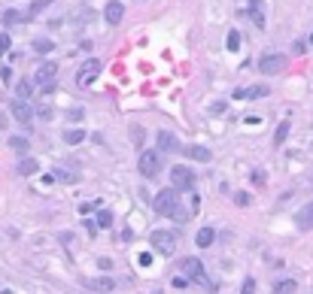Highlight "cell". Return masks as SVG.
Segmentation results:
<instances>
[{
  "label": "cell",
  "instance_id": "cell-1",
  "mask_svg": "<svg viewBox=\"0 0 313 294\" xmlns=\"http://www.w3.org/2000/svg\"><path fill=\"white\" fill-rule=\"evenodd\" d=\"M177 206H180V194H177V188H173V185H170V188H164V191H158V194H155V200H152V209H155L158 216H164V219H170Z\"/></svg>",
  "mask_w": 313,
  "mask_h": 294
},
{
  "label": "cell",
  "instance_id": "cell-2",
  "mask_svg": "<svg viewBox=\"0 0 313 294\" xmlns=\"http://www.w3.org/2000/svg\"><path fill=\"white\" fill-rule=\"evenodd\" d=\"M149 246H152V252L170 258V255L177 252V234H173V231H152V234H149Z\"/></svg>",
  "mask_w": 313,
  "mask_h": 294
},
{
  "label": "cell",
  "instance_id": "cell-3",
  "mask_svg": "<svg viewBox=\"0 0 313 294\" xmlns=\"http://www.w3.org/2000/svg\"><path fill=\"white\" fill-rule=\"evenodd\" d=\"M180 267H183V273H186V279H189V282H204L210 291H216V288H219L216 282H210V279L204 276V264H201V258H186Z\"/></svg>",
  "mask_w": 313,
  "mask_h": 294
},
{
  "label": "cell",
  "instance_id": "cell-4",
  "mask_svg": "<svg viewBox=\"0 0 313 294\" xmlns=\"http://www.w3.org/2000/svg\"><path fill=\"white\" fill-rule=\"evenodd\" d=\"M286 64H289V58H286L283 52H268V55H262V58H259V73L277 76V73H283V70H286Z\"/></svg>",
  "mask_w": 313,
  "mask_h": 294
},
{
  "label": "cell",
  "instance_id": "cell-5",
  "mask_svg": "<svg viewBox=\"0 0 313 294\" xmlns=\"http://www.w3.org/2000/svg\"><path fill=\"white\" fill-rule=\"evenodd\" d=\"M137 170L146 176V179H152V176H158V170H161V152H140V158H137Z\"/></svg>",
  "mask_w": 313,
  "mask_h": 294
},
{
  "label": "cell",
  "instance_id": "cell-6",
  "mask_svg": "<svg viewBox=\"0 0 313 294\" xmlns=\"http://www.w3.org/2000/svg\"><path fill=\"white\" fill-rule=\"evenodd\" d=\"M100 70H103V64H100L97 58H88V61L79 67V73H76V85H79V88H88V85L100 76Z\"/></svg>",
  "mask_w": 313,
  "mask_h": 294
},
{
  "label": "cell",
  "instance_id": "cell-7",
  "mask_svg": "<svg viewBox=\"0 0 313 294\" xmlns=\"http://www.w3.org/2000/svg\"><path fill=\"white\" fill-rule=\"evenodd\" d=\"M170 185L177 188V191H189L192 185H195V170H189V167H170Z\"/></svg>",
  "mask_w": 313,
  "mask_h": 294
},
{
  "label": "cell",
  "instance_id": "cell-8",
  "mask_svg": "<svg viewBox=\"0 0 313 294\" xmlns=\"http://www.w3.org/2000/svg\"><path fill=\"white\" fill-rule=\"evenodd\" d=\"M55 76H58V64H55V61L40 64V70H37V82L43 85V91H46V94L55 88Z\"/></svg>",
  "mask_w": 313,
  "mask_h": 294
},
{
  "label": "cell",
  "instance_id": "cell-9",
  "mask_svg": "<svg viewBox=\"0 0 313 294\" xmlns=\"http://www.w3.org/2000/svg\"><path fill=\"white\" fill-rule=\"evenodd\" d=\"M9 112H12V118H15L18 124H30V121H33V109H30V103L21 100V97H15V100L9 103Z\"/></svg>",
  "mask_w": 313,
  "mask_h": 294
},
{
  "label": "cell",
  "instance_id": "cell-10",
  "mask_svg": "<svg viewBox=\"0 0 313 294\" xmlns=\"http://www.w3.org/2000/svg\"><path fill=\"white\" fill-rule=\"evenodd\" d=\"M88 291H94V294H110V291H116V279H110V276H100V279H85L82 282Z\"/></svg>",
  "mask_w": 313,
  "mask_h": 294
},
{
  "label": "cell",
  "instance_id": "cell-11",
  "mask_svg": "<svg viewBox=\"0 0 313 294\" xmlns=\"http://www.w3.org/2000/svg\"><path fill=\"white\" fill-rule=\"evenodd\" d=\"M122 15H125V6H122L119 0H110V3H107V9H103L107 24H119V21H122Z\"/></svg>",
  "mask_w": 313,
  "mask_h": 294
},
{
  "label": "cell",
  "instance_id": "cell-12",
  "mask_svg": "<svg viewBox=\"0 0 313 294\" xmlns=\"http://www.w3.org/2000/svg\"><path fill=\"white\" fill-rule=\"evenodd\" d=\"M186 155H189L192 161H201V164H207V161L213 158V152H210L207 146H186Z\"/></svg>",
  "mask_w": 313,
  "mask_h": 294
},
{
  "label": "cell",
  "instance_id": "cell-13",
  "mask_svg": "<svg viewBox=\"0 0 313 294\" xmlns=\"http://www.w3.org/2000/svg\"><path fill=\"white\" fill-rule=\"evenodd\" d=\"M268 94H271L268 85H253V88H244L240 100H262V97H268Z\"/></svg>",
  "mask_w": 313,
  "mask_h": 294
},
{
  "label": "cell",
  "instance_id": "cell-14",
  "mask_svg": "<svg viewBox=\"0 0 313 294\" xmlns=\"http://www.w3.org/2000/svg\"><path fill=\"white\" fill-rule=\"evenodd\" d=\"M213 243H216V231H213V228H201V231H198V237H195V246L210 249Z\"/></svg>",
  "mask_w": 313,
  "mask_h": 294
},
{
  "label": "cell",
  "instance_id": "cell-15",
  "mask_svg": "<svg viewBox=\"0 0 313 294\" xmlns=\"http://www.w3.org/2000/svg\"><path fill=\"white\" fill-rule=\"evenodd\" d=\"M158 152H177V137L167 134V131H161L158 134Z\"/></svg>",
  "mask_w": 313,
  "mask_h": 294
},
{
  "label": "cell",
  "instance_id": "cell-16",
  "mask_svg": "<svg viewBox=\"0 0 313 294\" xmlns=\"http://www.w3.org/2000/svg\"><path fill=\"white\" fill-rule=\"evenodd\" d=\"M21 21H27V15H24V12H18V9H6V12H3V24H6V27L21 24Z\"/></svg>",
  "mask_w": 313,
  "mask_h": 294
},
{
  "label": "cell",
  "instance_id": "cell-17",
  "mask_svg": "<svg viewBox=\"0 0 313 294\" xmlns=\"http://www.w3.org/2000/svg\"><path fill=\"white\" fill-rule=\"evenodd\" d=\"M295 219H298V228H313V200L295 216Z\"/></svg>",
  "mask_w": 313,
  "mask_h": 294
},
{
  "label": "cell",
  "instance_id": "cell-18",
  "mask_svg": "<svg viewBox=\"0 0 313 294\" xmlns=\"http://www.w3.org/2000/svg\"><path fill=\"white\" fill-rule=\"evenodd\" d=\"M37 170H40V164H37L33 158H21V161H18V173H21V176H33Z\"/></svg>",
  "mask_w": 313,
  "mask_h": 294
},
{
  "label": "cell",
  "instance_id": "cell-19",
  "mask_svg": "<svg viewBox=\"0 0 313 294\" xmlns=\"http://www.w3.org/2000/svg\"><path fill=\"white\" fill-rule=\"evenodd\" d=\"M274 291L277 294H295L298 291V282H295V279H280V282L274 285Z\"/></svg>",
  "mask_w": 313,
  "mask_h": 294
},
{
  "label": "cell",
  "instance_id": "cell-20",
  "mask_svg": "<svg viewBox=\"0 0 313 294\" xmlns=\"http://www.w3.org/2000/svg\"><path fill=\"white\" fill-rule=\"evenodd\" d=\"M9 149H12V152H18V155H24V152L30 149V143H27L24 137H9Z\"/></svg>",
  "mask_w": 313,
  "mask_h": 294
},
{
  "label": "cell",
  "instance_id": "cell-21",
  "mask_svg": "<svg viewBox=\"0 0 313 294\" xmlns=\"http://www.w3.org/2000/svg\"><path fill=\"white\" fill-rule=\"evenodd\" d=\"M289 121H280V128H277V134H274V146H283L286 143V137H289Z\"/></svg>",
  "mask_w": 313,
  "mask_h": 294
},
{
  "label": "cell",
  "instance_id": "cell-22",
  "mask_svg": "<svg viewBox=\"0 0 313 294\" xmlns=\"http://www.w3.org/2000/svg\"><path fill=\"white\" fill-rule=\"evenodd\" d=\"M85 140V131H64V143L67 146H79Z\"/></svg>",
  "mask_w": 313,
  "mask_h": 294
},
{
  "label": "cell",
  "instance_id": "cell-23",
  "mask_svg": "<svg viewBox=\"0 0 313 294\" xmlns=\"http://www.w3.org/2000/svg\"><path fill=\"white\" fill-rule=\"evenodd\" d=\"M94 222H97V228H113V225H116V216H113V213H107V209H100Z\"/></svg>",
  "mask_w": 313,
  "mask_h": 294
},
{
  "label": "cell",
  "instance_id": "cell-24",
  "mask_svg": "<svg viewBox=\"0 0 313 294\" xmlns=\"http://www.w3.org/2000/svg\"><path fill=\"white\" fill-rule=\"evenodd\" d=\"M52 49H55L52 39H33V52H37V55H49Z\"/></svg>",
  "mask_w": 313,
  "mask_h": 294
},
{
  "label": "cell",
  "instance_id": "cell-25",
  "mask_svg": "<svg viewBox=\"0 0 313 294\" xmlns=\"http://www.w3.org/2000/svg\"><path fill=\"white\" fill-rule=\"evenodd\" d=\"M15 97H21V100L30 97V79H18V85H15Z\"/></svg>",
  "mask_w": 313,
  "mask_h": 294
},
{
  "label": "cell",
  "instance_id": "cell-26",
  "mask_svg": "<svg viewBox=\"0 0 313 294\" xmlns=\"http://www.w3.org/2000/svg\"><path fill=\"white\" fill-rule=\"evenodd\" d=\"M225 46H228V52H237V49H240V33H237V30H228Z\"/></svg>",
  "mask_w": 313,
  "mask_h": 294
},
{
  "label": "cell",
  "instance_id": "cell-27",
  "mask_svg": "<svg viewBox=\"0 0 313 294\" xmlns=\"http://www.w3.org/2000/svg\"><path fill=\"white\" fill-rule=\"evenodd\" d=\"M49 3H52V0H33V3H30V9H27V12H24V15H27V18H33V15H37V12H40V9H46V6H49Z\"/></svg>",
  "mask_w": 313,
  "mask_h": 294
},
{
  "label": "cell",
  "instance_id": "cell-28",
  "mask_svg": "<svg viewBox=\"0 0 313 294\" xmlns=\"http://www.w3.org/2000/svg\"><path fill=\"white\" fill-rule=\"evenodd\" d=\"M170 219H173V222H180V225H186V222H189V213H186V209H183V206H177V209H173V216H170Z\"/></svg>",
  "mask_w": 313,
  "mask_h": 294
},
{
  "label": "cell",
  "instance_id": "cell-29",
  "mask_svg": "<svg viewBox=\"0 0 313 294\" xmlns=\"http://www.w3.org/2000/svg\"><path fill=\"white\" fill-rule=\"evenodd\" d=\"M9 46H12V39H9V33L3 30V33H0V55H6V52H9Z\"/></svg>",
  "mask_w": 313,
  "mask_h": 294
},
{
  "label": "cell",
  "instance_id": "cell-30",
  "mask_svg": "<svg viewBox=\"0 0 313 294\" xmlns=\"http://www.w3.org/2000/svg\"><path fill=\"white\" fill-rule=\"evenodd\" d=\"M82 115H85V109H82V106H73V109L67 112V118H70V121H79Z\"/></svg>",
  "mask_w": 313,
  "mask_h": 294
},
{
  "label": "cell",
  "instance_id": "cell-31",
  "mask_svg": "<svg viewBox=\"0 0 313 294\" xmlns=\"http://www.w3.org/2000/svg\"><path fill=\"white\" fill-rule=\"evenodd\" d=\"M52 176H55V179H67V182H73V179H76V173H67V170H61V167H58Z\"/></svg>",
  "mask_w": 313,
  "mask_h": 294
},
{
  "label": "cell",
  "instance_id": "cell-32",
  "mask_svg": "<svg viewBox=\"0 0 313 294\" xmlns=\"http://www.w3.org/2000/svg\"><path fill=\"white\" fill-rule=\"evenodd\" d=\"M234 203H237V206H250V194H247V191H237V194H234Z\"/></svg>",
  "mask_w": 313,
  "mask_h": 294
},
{
  "label": "cell",
  "instance_id": "cell-33",
  "mask_svg": "<svg viewBox=\"0 0 313 294\" xmlns=\"http://www.w3.org/2000/svg\"><path fill=\"white\" fill-rule=\"evenodd\" d=\"M240 294H256V279H247L244 288H240Z\"/></svg>",
  "mask_w": 313,
  "mask_h": 294
},
{
  "label": "cell",
  "instance_id": "cell-34",
  "mask_svg": "<svg viewBox=\"0 0 313 294\" xmlns=\"http://www.w3.org/2000/svg\"><path fill=\"white\" fill-rule=\"evenodd\" d=\"M131 140H134V143H143V128L134 124V128H131Z\"/></svg>",
  "mask_w": 313,
  "mask_h": 294
},
{
  "label": "cell",
  "instance_id": "cell-35",
  "mask_svg": "<svg viewBox=\"0 0 313 294\" xmlns=\"http://www.w3.org/2000/svg\"><path fill=\"white\" fill-rule=\"evenodd\" d=\"M0 79L9 85V82H12V70H9V67H3V70H0Z\"/></svg>",
  "mask_w": 313,
  "mask_h": 294
},
{
  "label": "cell",
  "instance_id": "cell-36",
  "mask_svg": "<svg viewBox=\"0 0 313 294\" xmlns=\"http://www.w3.org/2000/svg\"><path fill=\"white\" fill-rule=\"evenodd\" d=\"M210 112H213V115H219V112H225V103H222V100H216V103L210 106Z\"/></svg>",
  "mask_w": 313,
  "mask_h": 294
},
{
  "label": "cell",
  "instance_id": "cell-37",
  "mask_svg": "<svg viewBox=\"0 0 313 294\" xmlns=\"http://www.w3.org/2000/svg\"><path fill=\"white\" fill-rule=\"evenodd\" d=\"M37 115H40V118H49V115H52V109H49V106H43V103H40V106H37Z\"/></svg>",
  "mask_w": 313,
  "mask_h": 294
},
{
  "label": "cell",
  "instance_id": "cell-38",
  "mask_svg": "<svg viewBox=\"0 0 313 294\" xmlns=\"http://www.w3.org/2000/svg\"><path fill=\"white\" fill-rule=\"evenodd\" d=\"M85 231H88V234L94 237V234H97V222H91V219H85Z\"/></svg>",
  "mask_w": 313,
  "mask_h": 294
},
{
  "label": "cell",
  "instance_id": "cell-39",
  "mask_svg": "<svg viewBox=\"0 0 313 294\" xmlns=\"http://www.w3.org/2000/svg\"><path fill=\"white\" fill-rule=\"evenodd\" d=\"M137 264H143V267H149V264H152V255H149V252H143V255L137 258Z\"/></svg>",
  "mask_w": 313,
  "mask_h": 294
},
{
  "label": "cell",
  "instance_id": "cell-40",
  "mask_svg": "<svg viewBox=\"0 0 313 294\" xmlns=\"http://www.w3.org/2000/svg\"><path fill=\"white\" fill-rule=\"evenodd\" d=\"M173 285H177V288H186V285H189V279H186V276H177V279H173Z\"/></svg>",
  "mask_w": 313,
  "mask_h": 294
},
{
  "label": "cell",
  "instance_id": "cell-41",
  "mask_svg": "<svg viewBox=\"0 0 313 294\" xmlns=\"http://www.w3.org/2000/svg\"><path fill=\"white\" fill-rule=\"evenodd\" d=\"M253 182H259V185H265V173H259V170H256V173H253Z\"/></svg>",
  "mask_w": 313,
  "mask_h": 294
},
{
  "label": "cell",
  "instance_id": "cell-42",
  "mask_svg": "<svg viewBox=\"0 0 313 294\" xmlns=\"http://www.w3.org/2000/svg\"><path fill=\"white\" fill-rule=\"evenodd\" d=\"M91 213V203H79V216H88Z\"/></svg>",
  "mask_w": 313,
  "mask_h": 294
},
{
  "label": "cell",
  "instance_id": "cell-43",
  "mask_svg": "<svg viewBox=\"0 0 313 294\" xmlns=\"http://www.w3.org/2000/svg\"><path fill=\"white\" fill-rule=\"evenodd\" d=\"M247 3H250V6H262V0H247Z\"/></svg>",
  "mask_w": 313,
  "mask_h": 294
},
{
  "label": "cell",
  "instance_id": "cell-44",
  "mask_svg": "<svg viewBox=\"0 0 313 294\" xmlns=\"http://www.w3.org/2000/svg\"><path fill=\"white\" fill-rule=\"evenodd\" d=\"M0 128H6V121H3V115H0Z\"/></svg>",
  "mask_w": 313,
  "mask_h": 294
},
{
  "label": "cell",
  "instance_id": "cell-45",
  "mask_svg": "<svg viewBox=\"0 0 313 294\" xmlns=\"http://www.w3.org/2000/svg\"><path fill=\"white\" fill-rule=\"evenodd\" d=\"M310 46H313V33H310Z\"/></svg>",
  "mask_w": 313,
  "mask_h": 294
},
{
  "label": "cell",
  "instance_id": "cell-46",
  "mask_svg": "<svg viewBox=\"0 0 313 294\" xmlns=\"http://www.w3.org/2000/svg\"><path fill=\"white\" fill-rule=\"evenodd\" d=\"M155 294H161V291H155Z\"/></svg>",
  "mask_w": 313,
  "mask_h": 294
}]
</instances>
